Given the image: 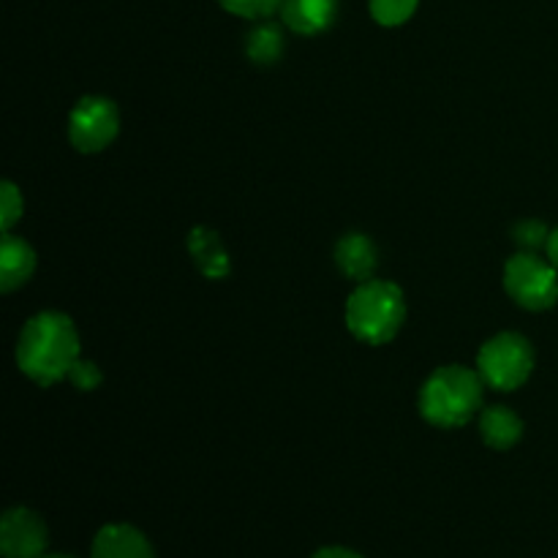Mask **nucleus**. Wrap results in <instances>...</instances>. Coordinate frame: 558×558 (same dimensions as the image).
Listing matches in <instances>:
<instances>
[{
	"label": "nucleus",
	"instance_id": "1",
	"mask_svg": "<svg viewBox=\"0 0 558 558\" xmlns=\"http://www.w3.org/2000/svg\"><path fill=\"white\" fill-rule=\"evenodd\" d=\"M80 360V332L60 311L31 316L16 341V365L27 379L49 387L69 379L71 365Z\"/></svg>",
	"mask_w": 558,
	"mask_h": 558
},
{
	"label": "nucleus",
	"instance_id": "2",
	"mask_svg": "<svg viewBox=\"0 0 558 558\" xmlns=\"http://www.w3.org/2000/svg\"><path fill=\"white\" fill-rule=\"evenodd\" d=\"M483 376L463 365L434 371L420 390V414L436 428L466 425L483 403Z\"/></svg>",
	"mask_w": 558,
	"mask_h": 558
},
{
	"label": "nucleus",
	"instance_id": "3",
	"mask_svg": "<svg viewBox=\"0 0 558 558\" xmlns=\"http://www.w3.org/2000/svg\"><path fill=\"white\" fill-rule=\"evenodd\" d=\"M407 319V300L401 287L390 281L357 283L347 300V327L357 341L381 347L390 343Z\"/></svg>",
	"mask_w": 558,
	"mask_h": 558
},
{
	"label": "nucleus",
	"instance_id": "4",
	"mask_svg": "<svg viewBox=\"0 0 558 558\" xmlns=\"http://www.w3.org/2000/svg\"><path fill=\"white\" fill-rule=\"evenodd\" d=\"M534 371V349L518 332H499L483 343L477 354V374L485 387L512 392L529 381Z\"/></svg>",
	"mask_w": 558,
	"mask_h": 558
},
{
	"label": "nucleus",
	"instance_id": "5",
	"mask_svg": "<svg viewBox=\"0 0 558 558\" xmlns=\"http://www.w3.org/2000/svg\"><path fill=\"white\" fill-rule=\"evenodd\" d=\"M505 289L521 308L548 311L558 300V270L537 251H518L505 265Z\"/></svg>",
	"mask_w": 558,
	"mask_h": 558
},
{
	"label": "nucleus",
	"instance_id": "6",
	"mask_svg": "<svg viewBox=\"0 0 558 558\" xmlns=\"http://www.w3.org/2000/svg\"><path fill=\"white\" fill-rule=\"evenodd\" d=\"M120 131V114L109 98L85 96L69 114V142L80 153H101Z\"/></svg>",
	"mask_w": 558,
	"mask_h": 558
},
{
	"label": "nucleus",
	"instance_id": "7",
	"mask_svg": "<svg viewBox=\"0 0 558 558\" xmlns=\"http://www.w3.org/2000/svg\"><path fill=\"white\" fill-rule=\"evenodd\" d=\"M47 523L27 507L5 510L0 518V554L3 558H41L47 550Z\"/></svg>",
	"mask_w": 558,
	"mask_h": 558
},
{
	"label": "nucleus",
	"instance_id": "8",
	"mask_svg": "<svg viewBox=\"0 0 558 558\" xmlns=\"http://www.w3.org/2000/svg\"><path fill=\"white\" fill-rule=\"evenodd\" d=\"M336 265L349 281H371L379 267V251L376 243L363 232H349L336 245Z\"/></svg>",
	"mask_w": 558,
	"mask_h": 558
},
{
	"label": "nucleus",
	"instance_id": "9",
	"mask_svg": "<svg viewBox=\"0 0 558 558\" xmlns=\"http://www.w3.org/2000/svg\"><path fill=\"white\" fill-rule=\"evenodd\" d=\"M283 25L300 36H319L336 22L338 0H281Z\"/></svg>",
	"mask_w": 558,
	"mask_h": 558
},
{
	"label": "nucleus",
	"instance_id": "10",
	"mask_svg": "<svg viewBox=\"0 0 558 558\" xmlns=\"http://www.w3.org/2000/svg\"><path fill=\"white\" fill-rule=\"evenodd\" d=\"M90 558H156L140 529L129 523H109L93 539Z\"/></svg>",
	"mask_w": 558,
	"mask_h": 558
},
{
	"label": "nucleus",
	"instance_id": "11",
	"mask_svg": "<svg viewBox=\"0 0 558 558\" xmlns=\"http://www.w3.org/2000/svg\"><path fill=\"white\" fill-rule=\"evenodd\" d=\"M33 270H36V254L31 245L16 234L5 232L3 243H0V289L14 292V289L25 287Z\"/></svg>",
	"mask_w": 558,
	"mask_h": 558
},
{
	"label": "nucleus",
	"instance_id": "12",
	"mask_svg": "<svg viewBox=\"0 0 558 558\" xmlns=\"http://www.w3.org/2000/svg\"><path fill=\"white\" fill-rule=\"evenodd\" d=\"M189 251L191 256H194V265L199 267L202 276L213 278V281L229 276V267L232 265H229V254L227 248H223L218 232H213V229L207 227L191 229Z\"/></svg>",
	"mask_w": 558,
	"mask_h": 558
},
{
	"label": "nucleus",
	"instance_id": "13",
	"mask_svg": "<svg viewBox=\"0 0 558 558\" xmlns=\"http://www.w3.org/2000/svg\"><path fill=\"white\" fill-rule=\"evenodd\" d=\"M480 436L494 450H510L521 441L523 420L510 407H488L480 414Z\"/></svg>",
	"mask_w": 558,
	"mask_h": 558
},
{
	"label": "nucleus",
	"instance_id": "14",
	"mask_svg": "<svg viewBox=\"0 0 558 558\" xmlns=\"http://www.w3.org/2000/svg\"><path fill=\"white\" fill-rule=\"evenodd\" d=\"M283 31L276 22H259L254 31L248 33V41H245V52L254 60L256 65H272L283 54Z\"/></svg>",
	"mask_w": 558,
	"mask_h": 558
},
{
	"label": "nucleus",
	"instance_id": "15",
	"mask_svg": "<svg viewBox=\"0 0 558 558\" xmlns=\"http://www.w3.org/2000/svg\"><path fill=\"white\" fill-rule=\"evenodd\" d=\"M420 0H371V16L385 27H398L409 22L417 11Z\"/></svg>",
	"mask_w": 558,
	"mask_h": 558
},
{
	"label": "nucleus",
	"instance_id": "16",
	"mask_svg": "<svg viewBox=\"0 0 558 558\" xmlns=\"http://www.w3.org/2000/svg\"><path fill=\"white\" fill-rule=\"evenodd\" d=\"M218 5L245 20H267L281 9V0H218Z\"/></svg>",
	"mask_w": 558,
	"mask_h": 558
},
{
	"label": "nucleus",
	"instance_id": "17",
	"mask_svg": "<svg viewBox=\"0 0 558 558\" xmlns=\"http://www.w3.org/2000/svg\"><path fill=\"white\" fill-rule=\"evenodd\" d=\"M22 210H25V202H22L20 189L5 180V183L0 185V227H3V234L11 232V227L20 221Z\"/></svg>",
	"mask_w": 558,
	"mask_h": 558
},
{
	"label": "nucleus",
	"instance_id": "18",
	"mask_svg": "<svg viewBox=\"0 0 558 558\" xmlns=\"http://www.w3.org/2000/svg\"><path fill=\"white\" fill-rule=\"evenodd\" d=\"M512 238H515V243L521 245V251H539L543 245H548L550 229L545 227L543 221H537V218H526V221L518 223Z\"/></svg>",
	"mask_w": 558,
	"mask_h": 558
},
{
	"label": "nucleus",
	"instance_id": "19",
	"mask_svg": "<svg viewBox=\"0 0 558 558\" xmlns=\"http://www.w3.org/2000/svg\"><path fill=\"white\" fill-rule=\"evenodd\" d=\"M69 379H71V385L76 387V390H96V387L101 385L104 376H101V371H98L96 363L80 357L74 365H71Z\"/></svg>",
	"mask_w": 558,
	"mask_h": 558
},
{
	"label": "nucleus",
	"instance_id": "20",
	"mask_svg": "<svg viewBox=\"0 0 558 558\" xmlns=\"http://www.w3.org/2000/svg\"><path fill=\"white\" fill-rule=\"evenodd\" d=\"M311 558H363V556L354 554V550H349V548H322V550H316Z\"/></svg>",
	"mask_w": 558,
	"mask_h": 558
},
{
	"label": "nucleus",
	"instance_id": "21",
	"mask_svg": "<svg viewBox=\"0 0 558 558\" xmlns=\"http://www.w3.org/2000/svg\"><path fill=\"white\" fill-rule=\"evenodd\" d=\"M545 251H548V259L554 262L558 270V227L550 229V238H548V245H545Z\"/></svg>",
	"mask_w": 558,
	"mask_h": 558
},
{
	"label": "nucleus",
	"instance_id": "22",
	"mask_svg": "<svg viewBox=\"0 0 558 558\" xmlns=\"http://www.w3.org/2000/svg\"><path fill=\"white\" fill-rule=\"evenodd\" d=\"M41 558H76V556H63V554H52V556H41Z\"/></svg>",
	"mask_w": 558,
	"mask_h": 558
}]
</instances>
